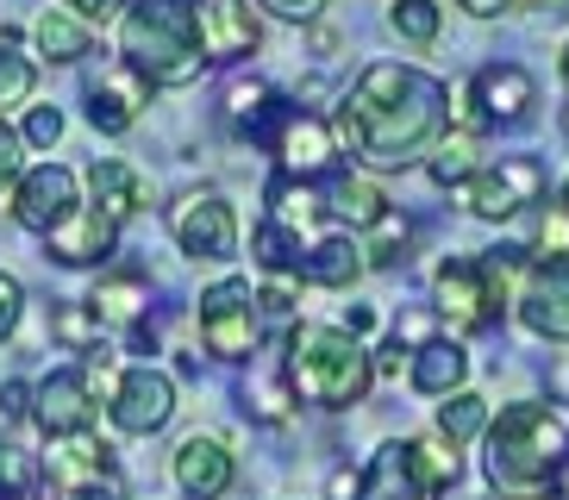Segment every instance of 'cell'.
I'll list each match as a JSON object with an SVG mask.
<instances>
[{
	"mask_svg": "<svg viewBox=\"0 0 569 500\" xmlns=\"http://www.w3.org/2000/svg\"><path fill=\"white\" fill-rule=\"evenodd\" d=\"M251 250L263 257V269L269 276H282V269H301V238L295 232H282V226H257V238H251Z\"/></svg>",
	"mask_w": 569,
	"mask_h": 500,
	"instance_id": "36",
	"label": "cell"
},
{
	"mask_svg": "<svg viewBox=\"0 0 569 500\" xmlns=\"http://www.w3.org/2000/svg\"><path fill=\"white\" fill-rule=\"evenodd\" d=\"M0 38H7V26H0Z\"/></svg>",
	"mask_w": 569,
	"mask_h": 500,
	"instance_id": "56",
	"label": "cell"
},
{
	"mask_svg": "<svg viewBox=\"0 0 569 500\" xmlns=\"http://www.w3.org/2000/svg\"><path fill=\"white\" fill-rule=\"evenodd\" d=\"M19 176H26V138L0 119V200H13Z\"/></svg>",
	"mask_w": 569,
	"mask_h": 500,
	"instance_id": "38",
	"label": "cell"
},
{
	"mask_svg": "<svg viewBox=\"0 0 569 500\" xmlns=\"http://www.w3.org/2000/svg\"><path fill=\"white\" fill-rule=\"evenodd\" d=\"M388 26H395L407 44H432L438 38V0H395V7H388Z\"/></svg>",
	"mask_w": 569,
	"mask_h": 500,
	"instance_id": "34",
	"label": "cell"
},
{
	"mask_svg": "<svg viewBox=\"0 0 569 500\" xmlns=\"http://www.w3.org/2000/svg\"><path fill=\"white\" fill-rule=\"evenodd\" d=\"M263 7L276 19H319V7H326V0H263Z\"/></svg>",
	"mask_w": 569,
	"mask_h": 500,
	"instance_id": "48",
	"label": "cell"
},
{
	"mask_svg": "<svg viewBox=\"0 0 569 500\" xmlns=\"http://www.w3.org/2000/svg\"><path fill=\"white\" fill-rule=\"evenodd\" d=\"M332 213L345 219V226H357V232H369V226L388 213V200H382V188L363 182V176H338L332 182Z\"/></svg>",
	"mask_w": 569,
	"mask_h": 500,
	"instance_id": "26",
	"label": "cell"
},
{
	"mask_svg": "<svg viewBox=\"0 0 569 500\" xmlns=\"http://www.w3.org/2000/svg\"><path fill=\"white\" fill-rule=\"evenodd\" d=\"M32 82H38L32 57H19L13 32H7V38H0V107H19V100L32 94Z\"/></svg>",
	"mask_w": 569,
	"mask_h": 500,
	"instance_id": "35",
	"label": "cell"
},
{
	"mask_svg": "<svg viewBox=\"0 0 569 500\" xmlns=\"http://www.w3.org/2000/svg\"><path fill=\"white\" fill-rule=\"evenodd\" d=\"M19 307H26V288H19L13 276H0V338H13V326H19Z\"/></svg>",
	"mask_w": 569,
	"mask_h": 500,
	"instance_id": "45",
	"label": "cell"
},
{
	"mask_svg": "<svg viewBox=\"0 0 569 500\" xmlns=\"http://www.w3.org/2000/svg\"><path fill=\"white\" fill-rule=\"evenodd\" d=\"M107 413H113L119 432L151 438V432H163L169 413H176V382H169L163 369L138 363V369H126V376L113 382V400H107Z\"/></svg>",
	"mask_w": 569,
	"mask_h": 500,
	"instance_id": "10",
	"label": "cell"
},
{
	"mask_svg": "<svg viewBox=\"0 0 569 500\" xmlns=\"http://www.w3.org/2000/svg\"><path fill=\"white\" fill-rule=\"evenodd\" d=\"M407 376H413L419 394H438V400H451L463 394L469 382V357L457 344H445V338H432L426 350H413V363H407Z\"/></svg>",
	"mask_w": 569,
	"mask_h": 500,
	"instance_id": "22",
	"label": "cell"
},
{
	"mask_svg": "<svg viewBox=\"0 0 569 500\" xmlns=\"http://www.w3.org/2000/svg\"><path fill=\"white\" fill-rule=\"evenodd\" d=\"M26 400H32L26 382H0V419H26Z\"/></svg>",
	"mask_w": 569,
	"mask_h": 500,
	"instance_id": "47",
	"label": "cell"
},
{
	"mask_svg": "<svg viewBox=\"0 0 569 500\" xmlns=\"http://www.w3.org/2000/svg\"><path fill=\"white\" fill-rule=\"evenodd\" d=\"M257 307H263L269 319H288V313H295V288H288L282 276H276V282H269L263 294H257Z\"/></svg>",
	"mask_w": 569,
	"mask_h": 500,
	"instance_id": "46",
	"label": "cell"
},
{
	"mask_svg": "<svg viewBox=\"0 0 569 500\" xmlns=\"http://www.w3.org/2000/svg\"><path fill=\"white\" fill-rule=\"evenodd\" d=\"M88 313L101 319V326H144V313H151V282H144V269H107V276H94Z\"/></svg>",
	"mask_w": 569,
	"mask_h": 500,
	"instance_id": "18",
	"label": "cell"
},
{
	"mask_svg": "<svg viewBox=\"0 0 569 500\" xmlns=\"http://www.w3.org/2000/svg\"><path fill=\"white\" fill-rule=\"evenodd\" d=\"M51 338L57 344H69V350H94L101 344V319L88 313V300L76 307V300H57L51 307Z\"/></svg>",
	"mask_w": 569,
	"mask_h": 500,
	"instance_id": "33",
	"label": "cell"
},
{
	"mask_svg": "<svg viewBox=\"0 0 569 500\" xmlns=\"http://www.w3.org/2000/svg\"><path fill=\"white\" fill-rule=\"evenodd\" d=\"M257 338H263V307H257V288L238 282V276H226V282H213L201 294V344L207 357H219V363H244L257 350Z\"/></svg>",
	"mask_w": 569,
	"mask_h": 500,
	"instance_id": "5",
	"label": "cell"
},
{
	"mask_svg": "<svg viewBox=\"0 0 569 500\" xmlns=\"http://www.w3.org/2000/svg\"><path fill=\"white\" fill-rule=\"evenodd\" d=\"M69 19H82V26H107V19H126L132 0H63Z\"/></svg>",
	"mask_w": 569,
	"mask_h": 500,
	"instance_id": "42",
	"label": "cell"
},
{
	"mask_svg": "<svg viewBox=\"0 0 569 500\" xmlns=\"http://www.w3.org/2000/svg\"><path fill=\"white\" fill-rule=\"evenodd\" d=\"M401 357H407L401 344H382L376 350V376H401Z\"/></svg>",
	"mask_w": 569,
	"mask_h": 500,
	"instance_id": "49",
	"label": "cell"
},
{
	"mask_svg": "<svg viewBox=\"0 0 569 500\" xmlns=\"http://www.w3.org/2000/svg\"><path fill=\"white\" fill-rule=\"evenodd\" d=\"M538 250L545 257H569V207H545V219H538Z\"/></svg>",
	"mask_w": 569,
	"mask_h": 500,
	"instance_id": "40",
	"label": "cell"
},
{
	"mask_svg": "<svg viewBox=\"0 0 569 500\" xmlns=\"http://www.w3.org/2000/svg\"><path fill=\"white\" fill-rule=\"evenodd\" d=\"M488 488H501L513 500H545L569 469V419L557 407L519 400L488 426Z\"/></svg>",
	"mask_w": 569,
	"mask_h": 500,
	"instance_id": "2",
	"label": "cell"
},
{
	"mask_svg": "<svg viewBox=\"0 0 569 500\" xmlns=\"http://www.w3.org/2000/svg\"><path fill=\"white\" fill-rule=\"evenodd\" d=\"M532 76L519 63H488V69H476V82H469V113H463V132H476L482 119H519L526 107H532Z\"/></svg>",
	"mask_w": 569,
	"mask_h": 500,
	"instance_id": "14",
	"label": "cell"
},
{
	"mask_svg": "<svg viewBox=\"0 0 569 500\" xmlns=\"http://www.w3.org/2000/svg\"><path fill=\"white\" fill-rule=\"evenodd\" d=\"M395 344H401V350H426V344H432V319H426V313H401V319H395Z\"/></svg>",
	"mask_w": 569,
	"mask_h": 500,
	"instance_id": "43",
	"label": "cell"
},
{
	"mask_svg": "<svg viewBox=\"0 0 569 500\" xmlns=\"http://www.w3.org/2000/svg\"><path fill=\"white\" fill-rule=\"evenodd\" d=\"M232 482H238V463L219 438L194 432L176 444V488L188 500H219V494H232Z\"/></svg>",
	"mask_w": 569,
	"mask_h": 500,
	"instance_id": "16",
	"label": "cell"
},
{
	"mask_svg": "<svg viewBox=\"0 0 569 500\" xmlns=\"http://www.w3.org/2000/svg\"><path fill=\"white\" fill-rule=\"evenodd\" d=\"M301 276H307L313 288H351L357 276H363V244H357L351 232L319 238V244L301 257Z\"/></svg>",
	"mask_w": 569,
	"mask_h": 500,
	"instance_id": "23",
	"label": "cell"
},
{
	"mask_svg": "<svg viewBox=\"0 0 569 500\" xmlns=\"http://www.w3.org/2000/svg\"><path fill=\"white\" fill-rule=\"evenodd\" d=\"M563 207H569V188H563Z\"/></svg>",
	"mask_w": 569,
	"mask_h": 500,
	"instance_id": "55",
	"label": "cell"
},
{
	"mask_svg": "<svg viewBox=\"0 0 569 500\" xmlns=\"http://www.w3.org/2000/svg\"><path fill=\"white\" fill-rule=\"evenodd\" d=\"M269 107V94H263V82H251V76H238L232 88H226V113L232 119H244V126H257V113Z\"/></svg>",
	"mask_w": 569,
	"mask_h": 500,
	"instance_id": "39",
	"label": "cell"
},
{
	"mask_svg": "<svg viewBox=\"0 0 569 500\" xmlns=\"http://www.w3.org/2000/svg\"><path fill=\"white\" fill-rule=\"evenodd\" d=\"M476 157H482V150H476V138L469 132H451V138H438V150H432V182L438 188H469L476 182Z\"/></svg>",
	"mask_w": 569,
	"mask_h": 500,
	"instance_id": "29",
	"label": "cell"
},
{
	"mask_svg": "<svg viewBox=\"0 0 569 500\" xmlns=\"http://www.w3.org/2000/svg\"><path fill=\"white\" fill-rule=\"evenodd\" d=\"M119 57L151 88H188L213 63L194 0H132L119 19Z\"/></svg>",
	"mask_w": 569,
	"mask_h": 500,
	"instance_id": "3",
	"label": "cell"
},
{
	"mask_svg": "<svg viewBox=\"0 0 569 500\" xmlns=\"http://www.w3.org/2000/svg\"><path fill=\"white\" fill-rule=\"evenodd\" d=\"M169 232H176L182 257H194V263H226V257H238V213H232V200L213 194V188H194V194L176 200Z\"/></svg>",
	"mask_w": 569,
	"mask_h": 500,
	"instance_id": "6",
	"label": "cell"
},
{
	"mask_svg": "<svg viewBox=\"0 0 569 500\" xmlns=\"http://www.w3.org/2000/svg\"><path fill=\"white\" fill-rule=\"evenodd\" d=\"M345 332H351V338L376 332V313H369V307H357V313H351V326H345Z\"/></svg>",
	"mask_w": 569,
	"mask_h": 500,
	"instance_id": "51",
	"label": "cell"
},
{
	"mask_svg": "<svg viewBox=\"0 0 569 500\" xmlns=\"http://www.w3.org/2000/svg\"><path fill=\"white\" fill-rule=\"evenodd\" d=\"M519 319L538 338L569 344V257H538L519 282Z\"/></svg>",
	"mask_w": 569,
	"mask_h": 500,
	"instance_id": "11",
	"label": "cell"
},
{
	"mask_svg": "<svg viewBox=\"0 0 569 500\" xmlns=\"http://www.w3.org/2000/svg\"><path fill=\"white\" fill-rule=\"evenodd\" d=\"M326 213L319 207V194L307 182H295V176H282V182H269V226H282V232H313V219Z\"/></svg>",
	"mask_w": 569,
	"mask_h": 500,
	"instance_id": "25",
	"label": "cell"
},
{
	"mask_svg": "<svg viewBox=\"0 0 569 500\" xmlns=\"http://www.w3.org/2000/svg\"><path fill=\"white\" fill-rule=\"evenodd\" d=\"M201 26H207V50L213 57H251L257 50V13L244 7V0H213L201 13Z\"/></svg>",
	"mask_w": 569,
	"mask_h": 500,
	"instance_id": "24",
	"label": "cell"
},
{
	"mask_svg": "<svg viewBox=\"0 0 569 500\" xmlns=\"http://www.w3.org/2000/svg\"><path fill=\"white\" fill-rule=\"evenodd\" d=\"M563 132H569V107H563Z\"/></svg>",
	"mask_w": 569,
	"mask_h": 500,
	"instance_id": "54",
	"label": "cell"
},
{
	"mask_svg": "<svg viewBox=\"0 0 569 500\" xmlns=\"http://www.w3.org/2000/svg\"><path fill=\"white\" fill-rule=\"evenodd\" d=\"M445 113H451V94H445L438 76L407 69V63H369L351 94L338 100L332 132L369 169H407L438 144Z\"/></svg>",
	"mask_w": 569,
	"mask_h": 500,
	"instance_id": "1",
	"label": "cell"
},
{
	"mask_svg": "<svg viewBox=\"0 0 569 500\" xmlns=\"http://www.w3.org/2000/svg\"><path fill=\"white\" fill-rule=\"evenodd\" d=\"M44 488V463L26 444H0V500H38Z\"/></svg>",
	"mask_w": 569,
	"mask_h": 500,
	"instance_id": "30",
	"label": "cell"
},
{
	"mask_svg": "<svg viewBox=\"0 0 569 500\" xmlns=\"http://www.w3.org/2000/svg\"><path fill=\"white\" fill-rule=\"evenodd\" d=\"M44 476H51V488L101 482V476H113V444H101L94 432H69V438H51V457H44Z\"/></svg>",
	"mask_w": 569,
	"mask_h": 500,
	"instance_id": "19",
	"label": "cell"
},
{
	"mask_svg": "<svg viewBox=\"0 0 569 500\" xmlns=\"http://www.w3.org/2000/svg\"><path fill=\"white\" fill-rule=\"evenodd\" d=\"M457 7H463V13H476V19H495V13H507L513 0H457Z\"/></svg>",
	"mask_w": 569,
	"mask_h": 500,
	"instance_id": "50",
	"label": "cell"
},
{
	"mask_svg": "<svg viewBox=\"0 0 569 500\" xmlns=\"http://www.w3.org/2000/svg\"><path fill=\"white\" fill-rule=\"evenodd\" d=\"M563 82H569V44H563Z\"/></svg>",
	"mask_w": 569,
	"mask_h": 500,
	"instance_id": "53",
	"label": "cell"
},
{
	"mask_svg": "<svg viewBox=\"0 0 569 500\" xmlns=\"http://www.w3.org/2000/svg\"><path fill=\"white\" fill-rule=\"evenodd\" d=\"M57 500H126L119 476H101V482H76V488H57Z\"/></svg>",
	"mask_w": 569,
	"mask_h": 500,
	"instance_id": "44",
	"label": "cell"
},
{
	"mask_svg": "<svg viewBox=\"0 0 569 500\" xmlns=\"http://www.w3.org/2000/svg\"><path fill=\"white\" fill-rule=\"evenodd\" d=\"M32 38H38V57H51V63H82L88 57V26L69 13H44L32 26Z\"/></svg>",
	"mask_w": 569,
	"mask_h": 500,
	"instance_id": "27",
	"label": "cell"
},
{
	"mask_svg": "<svg viewBox=\"0 0 569 500\" xmlns=\"http://www.w3.org/2000/svg\"><path fill=\"white\" fill-rule=\"evenodd\" d=\"M19 138H26V144H57V138H63V113H57V107H32Z\"/></svg>",
	"mask_w": 569,
	"mask_h": 500,
	"instance_id": "41",
	"label": "cell"
},
{
	"mask_svg": "<svg viewBox=\"0 0 569 500\" xmlns=\"http://www.w3.org/2000/svg\"><path fill=\"white\" fill-rule=\"evenodd\" d=\"M32 407H38V426L51 438L88 432L94 426V382H88V369H57L51 382H38Z\"/></svg>",
	"mask_w": 569,
	"mask_h": 500,
	"instance_id": "15",
	"label": "cell"
},
{
	"mask_svg": "<svg viewBox=\"0 0 569 500\" xmlns=\"http://www.w3.org/2000/svg\"><path fill=\"white\" fill-rule=\"evenodd\" d=\"M113 238H119L113 219L94 213V207H82L69 226H57V232H51V257H57V263H69V269H94L101 257H113Z\"/></svg>",
	"mask_w": 569,
	"mask_h": 500,
	"instance_id": "20",
	"label": "cell"
},
{
	"mask_svg": "<svg viewBox=\"0 0 569 500\" xmlns=\"http://www.w3.org/2000/svg\"><path fill=\"white\" fill-rule=\"evenodd\" d=\"M257 144L276 150V163H282V176H295V182H307V176H319V169H332L338 157V132L326 126V119L313 113H276V126H251Z\"/></svg>",
	"mask_w": 569,
	"mask_h": 500,
	"instance_id": "8",
	"label": "cell"
},
{
	"mask_svg": "<svg viewBox=\"0 0 569 500\" xmlns=\"http://www.w3.org/2000/svg\"><path fill=\"white\" fill-rule=\"evenodd\" d=\"M88 194H94V213H107L113 226H126V219L144 207V176H138L132 163H119V157H94Z\"/></svg>",
	"mask_w": 569,
	"mask_h": 500,
	"instance_id": "21",
	"label": "cell"
},
{
	"mask_svg": "<svg viewBox=\"0 0 569 500\" xmlns=\"http://www.w3.org/2000/svg\"><path fill=\"white\" fill-rule=\"evenodd\" d=\"M357 500H438V488L419 476L413 450L401 444H382L376 450V463L363 469V488H357Z\"/></svg>",
	"mask_w": 569,
	"mask_h": 500,
	"instance_id": "17",
	"label": "cell"
},
{
	"mask_svg": "<svg viewBox=\"0 0 569 500\" xmlns=\"http://www.w3.org/2000/svg\"><path fill=\"white\" fill-rule=\"evenodd\" d=\"M432 300H438V313L451 319L457 332H488L495 326V294H488L482 282V263H445L432 276Z\"/></svg>",
	"mask_w": 569,
	"mask_h": 500,
	"instance_id": "12",
	"label": "cell"
},
{
	"mask_svg": "<svg viewBox=\"0 0 569 500\" xmlns=\"http://www.w3.org/2000/svg\"><path fill=\"white\" fill-rule=\"evenodd\" d=\"M144 107H151V82L126 63L101 69V76L88 82V126H94V132H132Z\"/></svg>",
	"mask_w": 569,
	"mask_h": 500,
	"instance_id": "13",
	"label": "cell"
},
{
	"mask_svg": "<svg viewBox=\"0 0 569 500\" xmlns=\"http://www.w3.org/2000/svg\"><path fill=\"white\" fill-rule=\"evenodd\" d=\"M288 394L307 400V407H326V413H345L369 394L376 382V363L369 350L357 344L345 326H295L288 332Z\"/></svg>",
	"mask_w": 569,
	"mask_h": 500,
	"instance_id": "4",
	"label": "cell"
},
{
	"mask_svg": "<svg viewBox=\"0 0 569 500\" xmlns=\"http://www.w3.org/2000/svg\"><path fill=\"white\" fill-rule=\"evenodd\" d=\"M438 432L451 438V444H469L476 432H488V400L482 394H451L445 407H438Z\"/></svg>",
	"mask_w": 569,
	"mask_h": 500,
	"instance_id": "32",
	"label": "cell"
},
{
	"mask_svg": "<svg viewBox=\"0 0 569 500\" xmlns=\"http://www.w3.org/2000/svg\"><path fill=\"white\" fill-rule=\"evenodd\" d=\"M82 182H76V169H63V163H38V169H26L19 176V188H13V219L26 226V232H44L51 238L57 226H69V219L82 213Z\"/></svg>",
	"mask_w": 569,
	"mask_h": 500,
	"instance_id": "9",
	"label": "cell"
},
{
	"mask_svg": "<svg viewBox=\"0 0 569 500\" xmlns=\"http://www.w3.org/2000/svg\"><path fill=\"white\" fill-rule=\"evenodd\" d=\"M244 400H251V413L269 419V426H282L288 407H295V394H288V376H282V382H276V376H251V382H244Z\"/></svg>",
	"mask_w": 569,
	"mask_h": 500,
	"instance_id": "37",
	"label": "cell"
},
{
	"mask_svg": "<svg viewBox=\"0 0 569 500\" xmlns=\"http://www.w3.org/2000/svg\"><path fill=\"white\" fill-rule=\"evenodd\" d=\"M407 244H413V219L388 207V213H382V219H376V226L363 232V263L395 269V263H407Z\"/></svg>",
	"mask_w": 569,
	"mask_h": 500,
	"instance_id": "28",
	"label": "cell"
},
{
	"mask_svg": "<svg viewBox=\"0 0 569 500\" xmlns=\"http://www.w3.org/2000/svg\"><path fill=\"white\" fill-rule=\"evenodd\" d=\"M551 500H569V469H563V482L551 488Z\"/></svg>",
	"mask_w": 569,
	"mask_h": 500,
	"instance_id": "52",
	"label": "cell"
},
{
	"mask_svg": "<svg viewBox=\"0 0 569 500\" xmlns=\"http://www.w3.org/2000/svg\"><path fill=\"white\" fill-rule=\"evenodd\" d=\"M538 194H545V163L538 157H501V163L476 169V182L463 188V207L476 219H513L538 207Z\"/></svg>",
	"mask_w": 569,
	"mask_h": 500,
	"instance_id": "7",
	"label": "cell"
},
{
	"mask_svg": "<svg viewBox=\"0 0 569 500\" xmlns=\"http://www.w3.org/2000/svg\"><path fill=\"white\" fill-rule=\"evenodd\" d=\"M407 450H413V463H419V476L445 494V488L457 482V444L445 432H426V438H407Z\"/></svg>",
	"mask_w": 569,
	"mask_h": 500,
	"instance_id": "31",
	"label": "cell"
}]
</instances>
